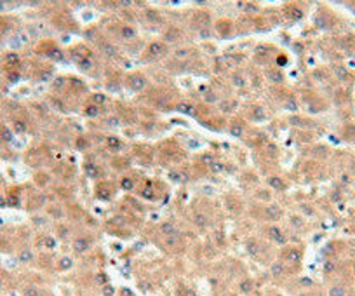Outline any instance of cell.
I'll return each instance as SVG.
<instances>
[{"instance_id": "cell-29", "label": "cell", "mask_w": 355, "mask_h": 296, "mask_svg": "<svg viewBox=\"0 0 355 296\" xmlns=\"http://www.w3.org/2000/svg\"><path fill=\"white\" fill-rule=\"evenodd\" d=\"M186 54H188V51H186V49H183V51H178V52H176V56H178V58H185Z\"/></svg>"}, {"instance_id": "cell-30", "label": "cell", "mask_w": 355, "mask_h": 296, "mask_svg": "<svg viewBox=\"0 0 355 296\" xmlns=\"http://www.w3.org/2000/svg\"><path fill=\"white\" fill-rule=\"evenodd\" d=\"M242 289H244V291H251V282H249V280H247V282H244Z\"/></svg>"}, {"instance_id": "cell-3", "label": "cell", "mask_w": 355, "mask_h": 296, "mask_svg": "<svg viewBox=\"0 0 355 296\" xmlns=\"http://www.w3.org/2000/svg\"><path fill=\"white\" fill-rule=\"evenodd\" d=\"M132 89H136V91H141V89H145V85H146V80L143 79V77H139V75H136V77H132Z\"/></svg>"}, {"instance_id": "cell-15", "label": "cell", "mask_w": 355, "mask_h": 296, "mask_svg": "<svg viewBox=\"0 0 355 296\" xmlns=\"http://www.w3.org/2000/svg\"><path fill=\"white\" fill-rule=\"evenodd\" d=\"M98 195H99V199H103V200L110 199V192H106L104 186H99V188H98Z\"/></svg>"}, {"instance_id": "cell-4", "label": "cell", "mask_w": 355, "mask_h": 296, "mask_svg": "<svg viewBox=\"0 0 355 296\" xmlns=\"http://www.w3.org/2000/svg\"><path fill=\"white\" fill-rule=\"evenodd\" d=\"M73 247H75V251H77V253H84V251H87V249H89V242H87L85 239H79V240H75V242H73Z\"/></svg>"}, {"instance_id": "cell-32", "label": "cell", "mask_w": 355, "mask_h": 296, "mask_svg": "<svg viewBox=\"0 0 355 296\" xmlns=\"http://www.w3.org/2000/svg\"><path fill=\"white\" fill-rule=\"evenodd\" d=\"M120 4H124L127 7V5H131V0H120Z\"/></svg>"}, {"instance_id": "cell-7", "label": "cell", "mask_w": 355, "mask_h": 296, "mask_svg": "<svg viewBox=\"0 0 355 296\" xmlns=\"http://www.w3.org/2000/svg\"><path fill=\"white\" fill-rule=\"evenodd\" d=\"M106 145H108V148H112V150H119L122 146V141L119 138H115V136H110V138H106Z\"/></svg>"}, {"instance_id": "cell-25", "label": "cell", "mask_w": 355, "mask_h": 296, "mask_svg": "<svg viewBox=\"0 0 355 296\" xmlns=\"http://www.w3.org/2000/svg\"><path fill=\"white\" fill-rule=\"evenodd\" d=\"M202 162H205V164H209V165H213V162H214V159L211 157V155H204L202 157Z\"/></svg>"}, {"instance_id": "cell-13", "label": "cell", "mask_w": 355, "mask_h": 296, "mask_svg": "<svg viewBox=\"0 0 355 296\" xmlns=\"http://www.w3.org/2000/svg\"><path fill=\"white\" fill-rule=\"evenodd\" d=\"M265 214L268 216L270 220H275V218L279 216V211H277V207H266V209H265Z\"/></svg>"}, {"instance_id": "cell-18", "label": "cell", "mask_w": 355, "mask_h": 296, "mask_svg": "<svg viewBox=\"0 0 355 296\" xmlns=\"http://www.w3.org/2000/svg\"><path fill=\"white\" fill-rule=\"evenodd\" d=\"M247 249H249V253H251V254H256V253H258V244L251 240V242H247Z\"/></svg>"}, {"instance_id": "cell-12", "label": "cell", "mask_w": 355, "mask_h": 296, "mask_svg": "<svg viewBox=\"0 0 355 296\" xmlns=\"http://www.w3.org/2000/svg\"><path fill=\"white\" fill-rule=\"evenodd\" d=\"M270 186H273V188H277V190H282L284 188V183H282V180H279V178H270Z\"/></svg>"}, {"instance_id": "cell-34", "label": "cell", "mask_w": 355, "mask_h": 296, "mask_svg": "<svg viewBox=\"0 0 355 296\" xmlns=\"http://www.w3.org/2000/svg\"><path fill=\"white\" fill-rule=\"evenodd\" d=\"M98 282H104V275H98Z\"/></svg>"}, {"instance_id": "cell-17", "label": "cell", "mask_w": 355, "mask_h": 296, "mask_svg": "<svg viewBox=\"0 0 355 296\" xmlns=\"http://www.w3.org/2000/svg\"><path fill=\"white\" fill-rule=\"evenodd\" d=\"M106 124H108L110 127H119V125H120V120H119L117 117H110V119L106 120Z\"/></svg>"}, {"instance_id": "cell-35", "label": "cell", "mask_w": 355, "mask_h": 296, "mask_svg": "<svg viewBox=\"0 0 355 296\" xmlns=\"http://www.w3.org/2000/svg\"><path fill=\"white\" fill-rule=\"evenodd\" d=\"M197 2H199V4H202V2H204V0H197Z\"/></svg>"}, {"instance_id": "cell-33", "label": "cell", "mask_w": 355, "mask_h": 296, "mask_svg": "<svg viewBox=\"0 0 355 296\" xmlns=\"http://www.w3.org/2000/svg\"><path fill=\"white\" fill-rule=\"evenodd\" d=\"M104 293L110 296V295H112V287H106V289H104Z\"/></svg>"}, {"instance_id": "cell-19", "label": "cell", "mask_w": 355, "mask_h": 296, "mask_svg": "<svg viewBox=\"0 0 355 296\" xmlns=\"http://www.w3.org/2000/svg\"><path fill=\"white\" fill-rule=\"evenodd\" d=\"M287 260H291V261H298V260H299V254H298V251H296V249L289 251V254H287Z\"/></svg>"}, {"instance_id": "cell-24", "label": "cell", "mask_w": 355, "mask_h": 296, "mask_svg": "<svg viewBox=\"0 0 355 296\" xmlns=\"http://www.w3.org/2000/svg\"><path fill=\"white\" fill-rule=\"evenodd\" d=\"M232 134L240 136V134H242V127H240V125H233V127H232Z\"/></svg>"}, {"instance_id": "cell-14", "label": "cell", "mask_w": 355, "mask_h": 296, "mask_svg": "<svg viewBox=\"0 0 355 296\" xmlns=\"http://www.w3.org/2000/svg\"><path fill=\"white\" fill-rule=\"evenodd\" d=\"M92 101L96 103V105H104V103H106V98H104L103 94H94V96H92Z\"/></svg>"}, {"instance_id": "cell-16", "label": "cell", "mask_w": 355, "mask_h": 296, "mask_svg": "<svg viewBox=\"0 0 355 296\" xmlns=\"http://www.w3.org/2000/svg\"><path fill=\"white\" fill-rule=\"evenodd\" d=\"M85 113H87L89 117H96L99 112H98V106H87V108H85Z\"/></svg>"}, {"instance_id": "cell-27", "label": "cell", "mask_w": 355, "mask_h": 296, "mask_svg": "<svg viewBox=\"0 0 355 296\" xmlns=\"http://www.w3.org/2000/svg\"><path fill=\"white\" fill-rule=\"evenodd\" d=\"M233 82H235V85H244V80L239 77V75H235V77H233Z\"/></svg>"}, {"instance_id": "cell-31", "label": "cell", "mask_w": 355, "mask_h": 296, "mask_svg": "<svg viewBox=\"0 0 355 296\" xmlns=\"http://www.w3.org/2000/svg\"><path fill=\"white\" fill-rule=\"evenodd\" d=\"M207 101H216V96H214V94H209V96H207Z\"/></svg>"}, {"instance_id": "cell-8", "label": "cell", "mask_w": 355, "mask_h": 296, "mask_svg": "<svg viewBox=\"0 0 355 296\" xmlns=\"http://www.w3.org/2000/svg\"><path fill=\"white\" fill-rule=\"evenodd\" d=\"M176 110H178L179 113H186V115H190V113H193V106L190 105V103H178Z\"/></svg>"}, {"instance_id": "cell-1", "label": "cell", "mask_w": 355, "mask_h": 296, "mask_svg": "<svg viewBox=\"0 0 355 296\" xmlns=\"http://www.w3.org/2000/svg\"><path fill=\"white\" fill-rule=\"evenodd\" d=\"M268 235L273 239L275 242H280V244H284V242H285L284 234H282V232H280L277 226H270V228H268Z\"/></svg>"}, {"instance_id": "cell-11", "label": "cell", "mask_w": 355, "mask_h": 296, "mask_svg": "<svg viewBox=\"0 0 355 296\" xmlns=\"http://www.w3.org/2000/svg\"><path fill=\"white\" fill-rule=\"evenodd\" d=\"M120 186L124 188V190H132L134 183H132L131 178H122V180H120Z\"/></svg>"}, {"instance_id": "cell-20", "label": "cell", "mask_w": 355, "mask_h": 296, "mask_svg": "<svg viewBox=\"0 0 355 296\" xmlns=\"http://www.w3.org/2000/svg\"><path fill=\"white\" fill-rule=\"evenodd\" d=\"M79 65H80V68H84V70H89V68L92 66L89 59H80V61H79Z\"/></svg>"}, {"instance_id": "cell-6", "label": "cell", "mask_w": 355, "mask_h": 296, "mask_svg": "<svg viewBox=\"0 0 355 296\" xmlns=\"http://www.w3.org/2000/svg\"><path fill=\"white\" fill-rule=\"evenodd\" d=\"M169 178H171L173 181H176V183H183V181H186V180H188V176H186V174H183V173H179V171H171Z\"/></svg>"}, {"instance_id": "cell-2", "label": "cell", "mask_w": 355, "mask_h": 296, "mask_svg": "<svg viewBox=\"0 0 355 296\" xmlns=\"http://www.w3.org/2000/svg\"><path fill=\"white\" fill-rule=\"evenodd\" d=\"M164 52V45L160 44V42H153V44H150V47H148V54L150 56H160Z\"/></svg>"}, {"instance_id": "cell-22", "label": "cell", "mask_w": 355, "mask_h": 296, "mask_svg": "<svg viewBox=\"0 0 355 296\" xmlns=\"http://www.w3.org/2000/svg\"><path fill=\"white\" fill-rule=\"evenodd\" d=\"M211 169H213L214 173H221V171H223V164L213 162V165H211Z\"/></svg>"}, {"instance_id": "cell-28", "label": "cell", "mask_w": 355, "mask_h": 296, "mask_svg": "<svg viewBox=\"0 0 355 296\" xmlns=\"http://www.w3.org/2000/svg\"><path fill=\"white\" fill-rule=\"evenodd\" d=\"M272 272H273V274H277V275H279V274H280V272H282V266H280V265H273V268H272Z\"/></svg>"}, {"instance_id": "cell-26", "label": "cell", "mask_w": 355, "mask_h": 296, "mask_svg": "<svg viewBox=\"0 0 355 296\" xmlns=\"http://www.w3.org/2000/svg\"><path fill=\"white\" fill-rule=\"evenodd\" d=\"M61 266H63V268H70V266H71V260H70V258L63 260V261H61Z\"/></svg>"}, {"instance_id": "cell-10", "label": "cell", "mask_w": 355, "mask_h": 296, "mask_svg": "<svg viewBox=\"0 0 355 296\" xmlns=\"http://www.w3.org/2000/svg\"><path fill=\"white\" fill-rule=\"evenodd\" d=\"M136 35V30L131 28V26H124L122 28V37H125V39H132Z\"/></svg>"}, {"instance_id": "cell-9", "label": "cell", "mask_w": 355, "mask_h": 296, "mask_svg": "<svg viewBox=\"0 0 355 296\" xmlns=\"http://www.w3.org/2000/svg\"><path fill=\"white\" fill-rule=\"evenodd\" d=\"M193 223L197 225V226H200V228H202V226H205V225H207V216L202 214V213H197V214L193 216Z\"/></svg>"}, {"instance_id": "cell-21", "label": "cell", "mask_w": 355, "mask_h": 296, "mask_svg": "<svg viewBox=\"0 0 355 296\" xmlns=\"http://www.w3.org/2000/svg\"><path fill=\"white\" fill-rule=\"evenodd\" d=\"M104 52L110 54V56H115V54H117V49H115L113 45H104Z\"/></svg>"}, {"instance_id": "cell-23", "label": "cell", "mask_w": 355, "mask_h": 296, "mask_svg": "<svg viewBox=\"0 0 355 296\" xmlns=\"http://www.w3.org/2000/svg\"><path fill=\"white\" fill-rule=\"evenodd\" d=\"M141 195L145 197V199H153V192H152V190H148V188H145V190L141 192Z\"/></svg>"}, {"instance_id": "cell-5", "label": "cell", "mask_w": 355, "mask_h": 296, "mask_svg": "<svg viewBox=\"0 0 355 296\" xmlns=\"http://www.w3.org/2000/svg\"><path fill=\"white\" fill-rule=\"evenodd\" d=\"M160 228H162L164 234L169 235V237H174V235L178 234V228H176L173 223H162V226H160Z\"/></svg>"}]
</instances>
